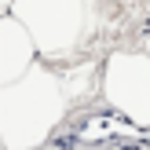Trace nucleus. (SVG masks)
<instances>
[{
    "instance_id": "obj_4",
    "label": "nucleus",
    "mask_w": 150,
    "mask_h": 150,
    "mask_svg": "<svg viewBox=\"0 0 150 150\" xmlns=\"http://www.w3.org/2000/svg\"><path fill=\"white\" fill-rule=\"evenodd\" d=\"M37 62H40V59H37V48H33V40H29V33L11 15H4V18H0V84H15V81L26 77Z\"/></svg>"
},
{
    "instance_id": "obj_2",
    "label": "nucleus",
    "mask_w": 150,
    "mask_h": 150,
    "mask_svg": "<svg viewBox=\"0 0 150 150\" xmlns=\"http://www.w3.org/2000/svg\"><path fill=\"white\" fill-rule=\"evenodd\" d=\"M7 15L29 33L44 66L73 59L84 44V0H11Z\"/></svg>"
},
{
    "instance_id": "obj_3",
    "label": "nucleus",
    "mask_w": 150,
    "mask_h": 150,
    "mask_svg": "<svg viewBox=\"0 0 150 150\" xmlns=\"http://www.w3.org/2000/svg\"><path fill=\"white\" fill-rule=\"evenodd\" d=\"M99 95L128 125L150 128V51H110L99 66Z\"/></svg>"
},
{
    "instance_id": "obj_6",
    "label": "nucleus",
    "mask_w": 150,
    "mask_h": 150,
    "mask_svg": "<svg viewBox=\"0 0 150 150\" xmlns=\"http://www.w3.org/2000/svg\"><path fill=\"white\" fill-rule=\"evenodd\" d=\"M0 150H4V143H0Z\"/></svg>"
},
{
    "instance_id": "obj_5",
    "label": "nucleus",
    "mask_w": 150,
    "mask_h": 150,
    "mask_svg": "<svg viewBox=\"0 0 150 150\" xmlns=\"http://www.w3.org/2000/svg\"><path fill=\"white\" fill-rule=\"evenodd\" d=\"M7 11H11V0H0V18H4Z\"/></svg>"
},
{
    "instance_id": "obj_1",
    "label": "nucleus",
    "mask_w": 150,
    "mask_h": 150,
    "mask_svg": "<svg viewBox=\"0 0 150 150\" xmlns=\"http://www.w3.org/2000/svg\"><path fill=\"white\" fill-rule=\"evenodd\" d=\"M59 70L37 62L15 84H0V143L4 150H37L66 117Z\"/></svg>"
}]
</instances>
